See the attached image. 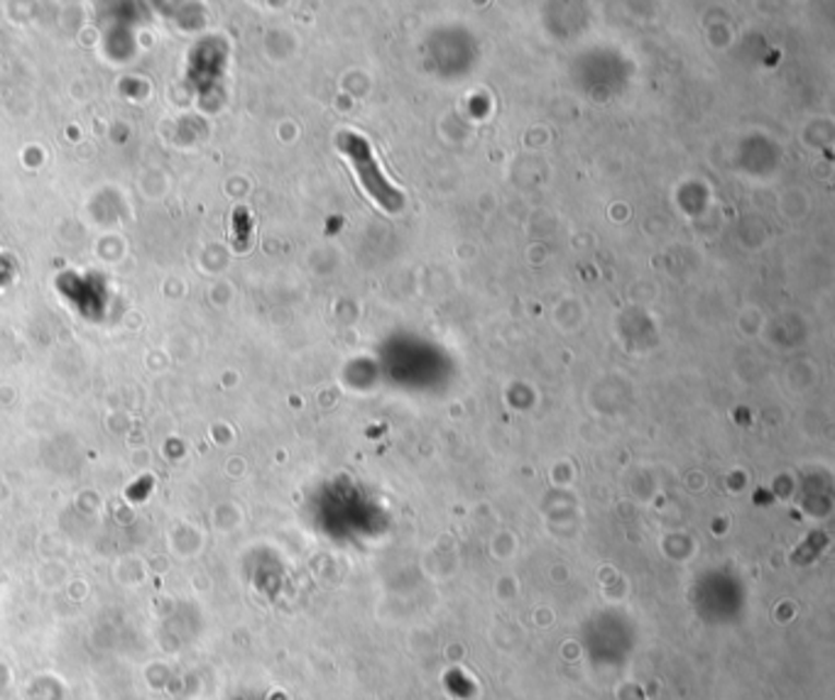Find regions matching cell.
Returning <instances> with one entry per match:
<instances>
[{"instance_id": "cell-1", "label": "cell", "mask_w": 835, "mask_h": 700, "mask_svg": "<svg viewBox=\"0 0 835 700\" xmlns=\"http://www.w3.org/2000/svg\"><path fill=\"white\" fill-rule=\"evenodd\" d=\"M338 145H341L343 155L351 157V162L355 167V174L361 179V184L365 186V192L371 194L377 204H380L385 212H400L404 204V196L397 192V189L387 182L385 174L380 172V167L375 162V155L371 145L365 143L363 137H358L353 133H343L338 137Z\"/></svg>"}]
</instances>
